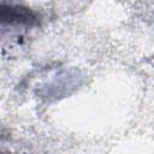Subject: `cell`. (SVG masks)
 Returning a JSON list of instances; mask_svg holds the SVG:
<instances>
[{
	"instance_id": "1",
	"label": "cell",
	"mask_w": 154,
	"mask_h": 154,
	"mask_svg": "<svg viewBox=\"0 0 154 154\" xmlns=\"http://www.w3.org/2000/svg\"><path fill=\"white\" fill-rule=\"evenodd\" d=\"M2 23H16L34 25L37 23V16L30 8L19 5H5L2 4Z\"/></svg>"
}]
</instances>
